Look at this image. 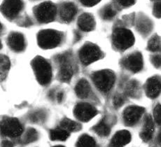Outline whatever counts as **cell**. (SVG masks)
<instances>
[{"label": "cell", "instance_id": "obj_6", "mask_svg": "<svg viewBox=\"0 0 161 147\" xmlns=\"http://www.w3.org/2000/svg\"><path fill=\"white\" fill-rule=\"evenodd\" d=\"M35 15L40 23H49L54 20L56 7L51 2H44L35 9Z\"/></svg>", "mask_w": 161, "mask_h": 147}, {"label": "cell", "instance_id": "obj_31", "mask_svg": "<svg viewBox=\"0 0 161 147\" xmlns=\"http://www.w3.org/2000/svg\"><path fill=\"white\" fill-rule=\"evenodd\" d=\"M153 14L157 18H161V1L156 2L153 7Z\"/></svg>", "mask_w": 161, "mask_h": 147}, {"label": "cell", "instance_id": "obj_13", "mask_svg": "<svg viewBox=\"0 0 161 147\" xmlns=\"http://www.w3.org/2000/svg\"><path fill=\"white\" fill-rule=\"evenodd\" d=\"M8 43L10 48L14 51L20 52L23 51L25 46V39L23 34L18 32L12 33L8 39Z\"/></svg>", "mask_w": 161, "mask_h": 147}, {"label": "cell", "instance_id": "obj_37", "mask_svg": "<svg viewBox=\"0 0 161 147\" xmlns=\"http://www.w3.org/2000/svg\"><path fill=\"white\" fill-rule=\"evenodd\" d=\"M57 99H58V102H62V100H63V93H59L57 95Z\"/></svg>", "mask_w": 161, "mask_h": 147}, {"label": "cell", "instance_id": "obj_21", "mask_svg": "<svg viewBox=\"0 0 161 147\" xmlns=\"http://www.w3.org/2000/svg\"><path fill=\"white\" fill-rule=\"evenodd\" d=\"M60 127L63 129L67 130L68 132H74V131H78L80 129V125L76 122L74 121L69 118H64L60 122Z\"/></svg>", "mask_w": 161, "mask_h": 147}, {"label": "cell", "instance_id": "obj_25", "mask_svg": "<svg viewBox=\"0 0 161 147\" xmlns=\"http://www.w3.org/2000/svg\"><path fill=\"white\" fill-rule=\"evenodd\" d=\"M137 27L142 33L147 34L151 29V22L146 18H141L138 21Z\"/></svg>", "mask_w": 161, "mask_h": 147}, {"label": "cell", "instance_id": "obj_8", "mask_svg": "<svg viewBox=\"0 0 161 147\" xmlns=\"http://www.w3.org/2000/svg\"><path fill=\"white\" fill-rule=\"evenodd\" d=\"M74 115L80 121L87 122L97 115V111L88 103H79L74 108Z\"/></svg>", "mask_w": 161, "mask_h": 147}, {"label": "cell", "instance_id": "obj_28", "mask_svg": "<svg viewBox=\"0 0 161 147\" xmlns=\"http://www.w3.org/2000/svg\"><path fill=\"white\" fill-rule=\"evenodd\" d=\"M115 11H114L111 7H109V6H107V7L104 8L101 13L102 17H103V18L104 20H111V18H113L115 16Z\"/></svg>", "mask_w": 161, "mask_h": 147}, {"label": "cell", "instance_id": "obj_16", "mask_svg": "<svg viewBox=\"0 0 161 147\" xmlns=\"http://www.w3.org/2000/svg\"><path fill=\"white\" fill-rule=\"evenodd\" d=\"M131 140V135L128 131L120 130L114 136L111 142V146H123L128 144Z\"/></svg>", "mask_w": 161, "mask_h": 147}, {"label": "cell", "instance_id": "obj_17", "mask_svg": "<svg viewBox=\"0 0 161 147\" xmlns=\"http://www.w3.org/2000/svg\"><path fill=\"white\" fill-rule=\"evenodd\" d=\"M154 131V124L152 118L148 116L144 121L143 130L140 133V137L144 142H148L151 138Z\"/></svg>", "mask_w": 161, "mask_h": 147}, {"label": "cell", "instance_id": "obj_4", "mask_svg": "<svg viewBox=\"0 0 161 147\" xmlns=\"http://www.w3.org/2000/svg\"><path fill=\"white\" fill-rule=\"evenodd\" d=\"M112 39L116 48L121 51L131 47L135 42V37L132 33L125 28H117L114 30Z\"/></svg>", "mask_w": 161, "mask_h": 147}, {"label": "cell", "instance_id": "obj_12", "mask_svg": "<svg viewBox=\"0 0 161 147\" xmlns=\"http://www.w3.org/2000/svg\"><path fill=\"white\" fill-rule=\"evenodd\" d=\"M60 62V71H59L58 78L63 82H69L73 75V70L71 65L69 63L67 57L65 55L59 57Z\"/></svg>", "mask_w": 161, "mask_h": 147}, {"label": "cell", "instance_id": "obj_18", "mask_svg": "<svg viewBox=\"0 0 161 147\" xmlns=\"http://www.w3.org/2000/svg\"><path fill=\"white\" fill-rule=\"evenodd\" d=\"M76 13V7L72 3H65L62 6L60 9V17L65 22H70Z\"/></svg>", "mask_w": 161, "mask_h": 147}, {"label": "cell", "instance_id": "obj_30", "mask_svg": "<svg viewBox=\"0 0 161 147\" xmlns=\"http://www.w3.org/2000/svg\"><path fill=\"white\" fill-rule=\"evenodd\" d=\"M10 66V62H9L7 57L5 55L1 56V68L2 70H8Z\"/></svg>", "mask_w": 161, "mask_h": 147}, {"label": "cell", "instance_id": "obj_38", "mask_svg": "<svg viewBox=\"0 0 161 147\" xmlns=\"http://www.w3.org/2000/svg\"><path fill=\"white\" fill-rule=\"evenodd\" d=\"M2 145L4 146H12L13 144H12L11 142L6 141V142H4L2 143Z\"/></svg>", "mask_w": 161, "mask_h": 147}, {"label": "cell", "instance_id": "obj_26", "mask_svg": "<svg viewBox=\"0 0 161 147\" xmlns=\"http://www.w3.org/2000/svg\"><path fill=\"white\" fill-rule=\"evenodd\" d=\"M38 138V133L36 130L33 128H30L25 134L23 137V142L25 143H30L35 142Z\"/></svg>", "mask_w": 161, "mask_h": 147}, {"label": "cell", "instance_id": "obj_9", "mask_svg": "<svg viewBox=\"0 0 161 147\" xmlns=\"http://www.w3.org/2000/svg\"><path fill=\"white\" fill-rule=\"evenodd\" d=\"M23 7L21 0H5L2 5V11L6 17L14 18Z\"/></svg>", "mask_w": 161, "mask_h": 147}, {"label": "cell", "instance_id": "obj_33", "mask_svg": "<svg viewBox=\"0 0 161 147\" xmlns=\"http://www.w3.org/2000/svg\"><path fill=\"white\" fill-rule=\"evenodd\" d=\"M101 1V0H80L81 4L86 7H92L95 4H97Z\"/></svg>", "mask_w": 161, "mask_h": 147}, {"label": "cell", "instance_id": "obj_34", "mask_svg": "<svg viewBox=\"0 0 161 147\" xmlns=\"http://www.w3.org/2000/svg\"><path fill=\"white\" fill-rule=\"evenodd\" d=\"M151 62H152L153 65L156 67H161V55H155L151 59Z\"/></svg>", "mask_w": 161, "mask_h": 147}, {"label": "cell", "instance_id": "obj_7", "mask_svg": "<svg viewBox=\"0 0 161 147\" xmlns=\"http://www.w3.org/2000/svg\"><path fill=\"white\" fill-rule=\"evenodd\" d=\"M1 132L5 136L15 137L23 133V127L16 118H6L1 123Z\"/></svg>", "mask_w": 161, "mask_h": 147}, {"label": "cell", "instance_id": "obj_11", "mask_svg": "<svg viewBox=\"0 0 161 147\" xmlns=\"http://www.w3.org/2000/svg\"><path fill=\"white\" fill-rule=\"evenodd\" d=\"M144 112V109L137 106H132L127 108L123 113L125 123L128 126H132L140 119Z\"/></svg>", "mask_w": 161, "mask_h": 147}, {"label": "cell", "instance_id": "obj_22", "mask_svg": "<svg viewBox=\"0 0 161 147\" xmlns=\"http://www.w3.org/2000/svg\"><path fill=\"white\" fill-rule=\"evenodd\" d=\"M93 130L99 136L107 137L110 133V128L104 121H101L93 127Z\"/></svg>", "mask_w": 161, "mask_h": 147}, {"label": "cell", "instance_id": "obj_36", "mask_svg": "<svg viewBox=\"0 0 161 147\" xmlns=\"http://www.w3.org/2000/svg\"><path fill=\"white\" fill-rule=\"evenodd\" d=\"M119 4L123 7H130L135 3V0H118Z\"/></svg>", "mask_w": 161, "mask_h": 147}, {"label": "cell", "instance_id": "obj_1", "mask_svg": "<svg viewBox=\"0 0 161 147\" xmlns=\"http://www.w3.org/2000/svg\"><path fill=\"white\" fill-rule=\"evenodd\" d=\"M32 68L37 81L42 85H47L52 77V70L50 64L44 58L36 57L32 61Z\"/></svg>", "mask_w": 161, "mask_h": 147}, {"label": "cell", "instance_id": "obj_14", "mask_svg": "<svg viewBox=\"0 0 161 147\" xmlns=\"http://www.w3.org/2000/svg\"><path fill=\"white\" fill-rule=\"evenodd\" d=\"M161 91V81L156 77L150 78L146 84V93L148 97L155 98Z\"/></svg>", "mask_w": 161, "mask_h": 147}, {"label": "cell", "instance_id": "obj_15", "mask_svg": "<svg viewBox=\"0 0 161 147\" xmlns=\"http://www.w3.org/2000/svg\"><path fill=\"white\" fill-rule=\"evenodd\" d=\"M78 25L80 30L89 32L95 28V22L92 15L89 14H83L79 18Z\"/></svg>", "mask_w": 161, "mask_h": 147}, {"label": "cell", "instance_id": "obj_3", "mask_svg": "<svg viewBox=\"0 0 161 147\" xmlns=\"http://www.w3.org/2000/svg\"><path fill=\"white\" fill-rule=\"evenodd\" d=\"M62 34L56 30H45L40 32L37 37L39 46L42 48L50 49L60 44Z\"/></svg>", "mask_w": 161, "mask_h": 147}, {"label": "cell", "instance_id": "obj_19", "mask_svg": "<svg viewBox=\"0 0 161 147\" xmlns=\"http://www.w3.org/2000/svg\"><path fill=\"white\" fill-rule=\"evenodd\" d=\"M75 92L79 98L84 99L88 98L91 93V86L88 81L86 79L80 80L76 86Z\"/></svg>", "mask_w": 161, "mask_h": 147}, {"label": "cell", "instance_id": "obj_35", "mask_svg": "<svg viewBox=\"0 0 161 147\" xmlns=\"http://www.w3.org/2000/svg\"><path fill=\"white\" fill-rule=\"evenodd\" d=\"M137 84L135 82H132L130 84L129 86L128 87V93L130 95H132L133 94H135V92L137 91Z\"/></svg>", "mask_w": 161, "mask_h": 147}, {"label": "cell", "instance_id": "obj_20", "mask_svg": "<svg viewBox=\"0 0 161 147\" xmlns=\"http://www.w3.org/2000/svg\"><path fill=\"white\" fill-rule=\"evenodd\" d=\"M69 136V132L61 127L52 130L50 133L51 139L53 141H64Z\"/></svg>", "mask_w": 161, "mask_h": 147}, {"label": "cell", "instance_id": "obj_29", "mask_svg": "<svg viewBox=\"0 0 161 147\" xmlns=\"http://www.w3.org/2000/svg\"><path fill=\"white\" fill-rule=\"evenodd\" d=\"M153 116L157 124L161 126V105H158L155 107L153 111Z\"/></svg>", "mask_w": 161, "mask_h": 147}, {"label": "cell", "instance_id": "obj_10", "mask_svg": "<svg viewBox=\"0 0 161 147\" xmlns=\"http://www.w3.org/2000/svg\"><path fill=\"white\" fill-rule=\"evenodd\" d=\"M123 65L127 70L133 72H138L143 67V58L139 53H135L125 58Z\"/></svg>", "mask_w": 161, "mask_h": 147}, {"label": "cell", "instance_id": "obj_24", "mask_svg": "<svg viewBox=\"0 0 161 147\" xmlns=\"http://www.w3.org/2000/svg\"><path fill=\"white\" fill-rule=\"evenodd\" d=\"M148 48L149 51L156 52L161 50V39L158 36H154L148 43Z\"/></svg>", "mask_w": 161, "mask_h": 147}, {"label": "cell", "instance_id": "obj_5", "mask_svg": "<svg viewBox=\"0 0 161 147\" xmlns=\"http://www.w3.org/2000/svg\"><path fill=\"white\" fill-rule=\"evenodd\" d=\"M103 53L97 46L88 43L83 46L79 51V58L83 65H88L102 58Z\"/></svg>", "mask_w": 161, "mask_h": 147}, {"label": "cell", "instance_id": "obj_27", "mask_svg": "<svg viewBox=\"0 0 161 147\" xmlns=\"http://www.w3.org/2000/svg\"><path fill=\"white\" fill-rule=\"evenodd\" d=\"M46 114L44 111L39 110L35 111L34 113L30 116V119L34 123H43L46 119Z\"/></svg>", "mask_w": 161, "mask_h": 147}, {"label": "cell", "instance_id": "obj_23", "mask_svg": "<svg viewBox=\"0 0 161 147\" xmlns=\"http://www.w3.org/2000/svg\"><path fill=\"white\" fill-rule=\"evenodd\" d=\"M95 144L96 143L94 139L87 134L82 135L76 143V146L80 147H92L95 146Z\"/></svg>", "mask_w": 161, "mask_h": 147}, {"label": "cell", "instance_id": "obj_39", "mask_svg": "<svg viewBox=\"0 0 161 147\" xmlns=\"http://www.w3.org/2000/svg\"><path fill=\"white\" fill-rule=\"evenodd\" d=\"M158 142L161 144V132L159 133L158 136Z\"/></svg>", "mask_w": 161, "mask_h": 147}, {"label": "cell", "instance_id": "obj_32", "mask_svg": "<svg viewBox=\"0 0 161 147\" xmlns=\"http://www.w3.org/2000/svg\"><path fill=\"white\" fill-rule=\"evenodd\" d=\"M123 102H124V99L120 95H116L114 97V107L118 108L121 107L123 105Z\"/></svg>", "mask_w": 161, "mask_h": 147}, {"label": "cell", "instance_id": "obj_2", "mask_svg": "<svg viewBox=\"0 0 161 147\" xmlns=\"http://www.w3.org/2000/svg\"><path fill=\"white\" fill-rule=\"evenodd\" d=\"M95 86L103 93H107L115 83V74L110 70H101L96 71L92 76Z\"/></svg>", "mask_w": 161, "mask_h": 147}]
</instances>
